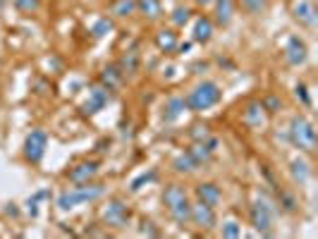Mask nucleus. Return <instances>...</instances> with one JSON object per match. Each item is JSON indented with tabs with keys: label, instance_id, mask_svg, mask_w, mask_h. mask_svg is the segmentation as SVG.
I'll list each match as a JSON object with an SVG mask.
<instances>
[{
	"label": "nucleus",
	"instance_id": "nucleus-16",
	"mask_svg": "<svg viewBox=\"0 0 318 239\" xmlns=\"http://www.w3.org/2000/svg\"><path fill=\"white\" fill-rule=\"evenodd\" d=\"M263 105H261V101H254L246 105L244 110V125H249V127H261L263 125Z\"/></svg>",
	"mask_w": 318,
	"mask_h": 239
},
{
	"label": "nucleus",
	"instance_id": "nucleus-36",
	"mask_svg": "<svg viewBox=\"0 0 318 239\" xmlns=\"http://www.w3.org/2000/svg\"><path fill=\"white\" fill-rule=\"evenodd\" d=\"M297 96L304 101V105H311V98H309V93H306V86L304 84H297Z\"/></svg>",
	"mask_w": 318,
	"mask_h": 239
},
{
	"label": "nucleus",
	"instance_id": "nucleus-15",
	"mask_svg": "<svg viewBox=\"0 0 318 239\" xmlns=\"http://www.w3.org/2000/svg\"><path fill=\"white\" fill-rule=\"evenodd\" d=\"M122 79H125V74H122V70H120L118 65H110V67H105V70L100 72V84L108 86L110 91L118 89L120 84H122Z\"/></svg>",
	"mask_w": 318,
	"mask_h": 239
},
{
	"label": "nucleus",
	"instance_id": "nucleus-22",
	"mask_svg": "<svg viewBox=\"0 0 318 239\" xmlns=\"http://www.w3.org/2000/svg\"><path fill=\"white\" fill-rule=\"evenodd\" d=\"M173 167L177 170V172H194V170H199L201 165L189 156V151H187V153H180V156L175 158Z\"/></svg>",
	"mask_w": 318,
	"mask_h": 239
},
{
	"label": "nucleus",
	"instance_id": "nucleus-8",
	"mask_svg": "<svg viewBox=\"0 0 318 239\" xmlns=\"http://www.w3.org/2000/svg\"><path fill=\"white\" fill-rule=\"evenodd\" d=\"M110 98H113V93H110L108 86H103V84L93 86L89 91V101L84 103V112H86V115H96L98 110H103V108L108 105Z\"/></svg>",
	"mask_w": 318,
	"mask_h": 239
},
{
	"label": "nucleus",
	"instance_id": "nucleus-14",
	"mask_svg": "<svg viewBox=\"0 0 318 239\" xmlns=\"http://www.w3.org/2000/svg\"><path fill=\"white\" fill-rule=\"evenodd\" d=\"M216 3V22L220 27H227L235 17V3L232 0H213Z\"/></svg>",
	"mask_w": 318,
	"mask_h": 239
},
{
	"label": "nucleus",
	"instance_id": "nucleus-12",
	"mask_svg": "<svg viewBox=\"0 0 318 239\" xmlns=\"http://www.w3.org/2000/svg\"><path fill=\"white\" fill-rule=\"evenodd\" d=\"M196 196H199V201L203 203H208V206H218L220 199H223V192H220V187L218 184H213V182H203L196 187Z\"/></svg>",
	"mask_w": 318,
	"mask_h": 239
},
{
	"label": "nucleus",
	"instance_id": "nucleus-30",
	"mask_svg": "<svg viewBox=\"0 0 318 239\" xmlns=\"http://www.w3.org/2000/svg\"><path fill=\"white\" fill-rule=\"evenodd\" d=\"M110 29H113V24H110V19H98L96 24H93V36H105Z\"/></svg>",
	"mask_w": 318,
	"mask_h": 239
},
{
	"label": "nucleus",
	"instance_id": "nucleus-9",
	"mask_svg": "<svg viewBox=\"0 0 318 239\" xmlns=\"http://www.w3.org/2000/svg\"><path fill=\"white\" fill-rule=\"evenodd\" d=\"M194 225H199V227H203V230H213L216 227V213H213V206H208V203H194L191 206V218H189Z\"/></svg>",
	"mask_w": 318,
	"mask_h": 239
},
{
	"label": "nucleus",
	"instance_id": "nucleus-18",
	"mask_svg": "<svg viewBox=\"0 0 318 239\" xmlns=\"http://www.w3.org/2000/svg\"><path fill=\"white\" fill-rule=\"evenodd\" d=\"M210 36H213V22L208 17H199L194 24V38L206 43V41H210Z\"/></svg>",
	"mask_w": 318,
	"mask_h": 239
},
{
	"label": "nucleus",
	"instance_id": "nucleus-24",
	"mask_svg": "<svg viewBox=\"0 0 318 239\" xmlns=\"http://www.w3.org/2000/svg\"><path fill=\"white\" fill-rule=\"evenodd\" d=\"M120 70H122V74H134L136 70H139V53L136 50H129V53H125V57L120 60V65H118Z\"/></svg>",
	"mask_w": 318,
	"mask_h": 239
},
{
	"label": "nucleus",
	"instance_id": "nucleus-11",
	"mask_svg": "<svg viewBox=\"0 0 318 239\" xmlns=\"http://www.w3.org/2000/svg\"><path fill=\"white\" fill-rule=\"evenodd\" d=\"M294 19L299 22L301 27H309V29L316 27L318 15H316L313 3H309V0H299V5H294Z\"/></svg>",
	"mask_w": 318,
	"mask_h": 239
},
{
	"label": "nucleus",
	"instance_id": "nucleus-23",
	"mask_svg": "<svg viewBox=\"0 0 318 239\" xmlns=\"http://www.w3.org/2000/svg\"><path fill=\"white\" fill-rule=\"evenodd\" d=\"M136 10H141L148 19L161 17V0H136Z\"/></svg>",
	"mask_w": 318,
	"mask_h": 239
},
{
	"label": "nucleus",
	"instance_id": "nucleus-32",
	"mask_svg": "<svg viewBox=\"0 0 318 239\" xmlns=\"http://www.w3.org/2000/svg\"><path fill=\"white\" fill-rule=\"evenodd\" d=\"M151 180H155V170H151V172H148V175H141V177H136L134 182H132V192H139V189H141V184L151 182Z\"/></svg>",
	"mask_w": 318,
	"mask_h": 239
},
{
	"label": "nucleus",
	"instance_id": "nucleus-10",
	"mask_svg": "<svg viewBox=\"0 0 318 239\" xmlns=\"http://www.w3.org/2000/svg\"><path fill=\"white\" fill-rule=\"evenodd\" d=\"M306 43L301 41L299 36H290L287 38V46H285V57L290 65H301L306 60Z\"/></svg>",
	"mask_w": 318,
	"mask_h": 239
},
{
	"label": "nucleus",
	"instance_id": "nucleus-38",
	"mask_svg": "<svg viewBox=\"0 0 318 239\" xmlns=\"http://www.w3.org/2000/svg\"><path fill=\"white\" fill-rule=\"evenodd\" d=\"M196 3H199V5H203V8H206V5H210L213 0H196Z\"/></svg>",
	"mask_w": 318,
	"mask_h": 239
},
{
	"label": "nucleus",
	"instance_id": "nucleus-26",
	"mask_svg": "<svg viewBox=\"0 0 318 239\" xmlns=\"http://www.w3.org/2000/svg\"><path fill=\"white\" fill-rule=\"evenodd\" d=\"M242 8H244L249 15H263L266 0H242Z\"/></svg>",
	"mask_w": 318,
	"mask_h": 239
},
{
	"label": "nucleus",
	"instance_id": "nucleus-25",
	"mask_svg": "<svg viewBox=\"0 0 318 239\" xmlns=\"http://www.w3.org/2000/svg\"><path fill=\"white\" fill-rule=\"evenodd\" d=\"M134 12H136V0H118L113 5V15H118V17H129Z\"/></svg>",
	"mask_w": 318,
	"mask_h": 239
},
{
	"label": "nucleus",
	"instance_id": "nucleus-19",
	"mask_svg": "<svg viewBox=\"0 0 318 239\" xmlns=\"http://www.w3.org/2000/svg\"><path fill=\"white\" fill-rule=\"evenodd\" d=\"M189 156L199 163V165H206L210 160V156H213V151L208 148V144L206 141H194V146L189 148Z\"/></svg>",
	"mask_w": 318,
	"mask_h": 239
},
{
	"label": "nucleus",
	"instance_id": "nucleus-5",
	"mask_svg": "<svg viewBox=\"0 0 318 239\" xmlns=\"http://www.w3.org/2000/svg\"><path fill=\"white\" fill-rule=\"evenodd\" d=\"M251 225H254L256 232H261V234H271L273 232V218H275V208H273L271 203L266 201V199H258V201L251 206Z\"/></svg>",
	"mask_w": 318,
	"mask_h": 239
},
{
	"label": "nucleus",
	"instance_id": "nucleus-33",
	"mask_svg": "<svg viewBox=\"0 0 318 239\" xmlns=\"http://www.w3.org/2000/svg\"><path fill=\"white\" fill-rule=\"evenodd\" d=\"M278 196H280L282 206H285V211H294V208H297V201H294V199H292L287 192H278Z\"/></svg>",
	"mask_w": 318,
	"mask_h": 239
},
{
	"label": "nucleus",
	"instance_id": "nucleus-29",
	"mask_svg": "<svg viewBox=\"0 0 318 239\" xmlns=\"http://www.w3.org/2000/svg\"><path fill=\"white\" fill-rule=\"evenodd\" d=\"M189 137L194 139V141H206V139L210 137V132H208V127H206V125H194V127H191V132H189Z\"/></svg>",
	"mask_w": 318,
	"mask_h": 239
},
{
	"label": "nucleus",
	"instance_id": "nucleus-13",
	"mask_svg": "<svg viewBox=\"0 0 318 239\" xmlns=\"http://www.w3.org/2000/svg\"><path fill=\"white\" fill-rule=\"evenodd\" d=\"M96 172H98V163H79V165H74L72 170H70V180H72L74 184H84L89 182L91 177H96Z\"/></svg>",
	"mask_w": 318,
	"mask_h": 239
},
{
	"label": "nucleus",
	"instance_id": "nucleus-28",
	"mask_svg": "<svg viewBox=\"0 0 318 239\" xmlns=\"http://www.w3.org/2000/svg\"><path fill=\"white\" fill-rule=\"evenodd\" d=\"M223 237H230V239L242 237V225L235 220H227L225 225H223Z\"/></svg>",
	"mask_w": 318,
	"mask_h": 239
},
{
	"label": "nucleus",
	"instance_id": "nucleus-34",
	"mask_svg": "<svg viewBox=\"0 0 318 239\" xmlns=\"http://www.w3.org/2000/svg\"><path fill=\"white\" fill-rule=\"evenodd\" d=\"M17 8L22 12H34L38 10V0H17Z\"/></svg>",
	"mask_w": 318,
	"mask_h": 239
},
{
	"label": "nucleus",
	"instance_id": "nucleus-21",
	"mask_svg": "<svg viewBox=\"0 0 318 239\" xmlns=\"http://www.w3.org/2000/svg\"><path fill=\"white\" fill-rule=\"evenodd\" d=\"M292 177H294V182H299L304 184L306 180L311 177V167L306 160H301V158H297V160H292Z\"/></svg>",
	"mask_w": 318,
	"mask_h": 239
},
{
	"label": "nucleus",
	"instance_id": "nucleus-2",
	"mask_svg": "<svg viewBox=\"0 0 318 239\" xmlns=\"http://www.w3.org/2000/svg\"><path fill=\"white\" fill-rule=\"evenodd\" d=\"M103 192H105L103 184L84 182V184H79V187L70 189V192L60 194V196H58V208H60V211H72V208H77L79 203H91V201H96V199H100Z\"/></svg>",
	"mask_w": 318,
	"mask_h": 239
},
{
	"label": "nucleus",
	"instance_id": "nucleus-31",
	"mask_svg": "<svg viewBox=\"0 0 318 239\" xmlns=\"http://www.w3.org/2000/svg\"><path fill=\"white\" fill-rule=\"evenodd\" d=\"M261 105H263L266 112H278V110H280V98H275V96H268L266 101H261Z\"/></svg>",
	"mask_w": 318,
	"mask_h": 239
},
{
	"label": "nucleus",
	"instance_id": "nucleus-17",
	"mask_svg": "<svg viewBox=\"0 0 318 239\" xmlns=\"http://www.w3.org/2000/svg\"><path fill=\"white\" fill-rule=\"evenodd\" d=\"M184 110H187V101H184V98H180V96H175V98H170V101L165 103L163 119H165V122H175V119L180 117Z\"/></svg>",
	"mask_w": 318,
	"mask_h": 239
},
{
	"label": "nucleus",
	"instance_id": "nucleus-35",
	"mask_svg": "<svg viewBox=\"0 0 318 239\" xmlns=\"http://www.w3.org/2000/svg\"><path fill=\"white\" fill-rule=\"evenodd\" d=\"M45 196H48L45 192H38L34 199H29V213H31V215H38V206H36V203L41 201V199H45Z\"/></svg>",
	"mask_w": 318,
	"mask_h": 239
},
{
	"label": "nucleus",
	"instance_id": "nucleus-27",
	"mask_svg": "<svg viewBox=\"0 0 318 239\" xmlns=\"http://www.w3.org/2000/svg\"><path fill=\"white\" fill-rule=\"evenodd\" d=\"M191 17V10L189 8H175L173 12V24L175 27H182V24H187Z\"/></svg>",
	"mask_w": 318,
	"mask_h": 239
},
{
	"label": "nucleus",
	"instance_id": "nucleus-6",
	"mask_svg": "<svg viewBox=\"0 0 318 239\" xmlns=\"http://www.w3.org/2000/svg\"><path fill=\"white\" fill-rule=\"evenodd\" d=\"M45 146H48V134L43 129H31V134L24 141V156L29 163H41L45 156Z\"/></svg>",
	"mask_w": 318,
	"mask_h": 239
},
{
	"label": "nucleus",
	"instance_id": "nucleus-37",
	"mask_svg": "<svg viewBox=\"0 0 318 239\" xmlns=\"http://www.w3.org/2000/svg\"><path fill=\"white\" fill-rule=\"evenodd\" d=\"M141 225H144V227H141V234H151V237H155V234H158V230H155V227H151L153 222H141Z\"/></svg>",
	"mask_w": 318,
	"mask_h": 239
},
{
	"label": "nucleus",
	"instance_id": "nucleus-7",
	"mask_svg": "<svg viewBox=\"0 0 318 239\" xmlns=\"http://www.w3.org/2000/svg\"><path fill=\"white\" fill-rule=\"evenodd\" d=\"M129 215H132L129 208L120 199H113L103 208V222H105V227H125L129 222Z\"/></svg>",
	"mask_w": 318,
	"mask_h": 239
},
{
	"label": "nucleus",
	"instance_id": "nucleus-4",
	"mask_svg": "<svg viewBox=\"0 0 318 239\" xmlns=\"http://www.w3.org/2000/svg\"><path fill=\"white\" fill-rule=\"evenodd\" d=\"M290 141L294 146L304 151V153H313L316 151V129L304 115L292 117L290 122Z\"/></svg>",
	"mask_w": 318,
	"mask_h": 239
},
{
	"label": "nucleus",
	"instance_id": "nucleus-3",
	"mask_svg": "<svg viewBox=\"0 0 318 239\" xmlns=\"http://www.w3.org/2000/svg\"><path fill=\"white\" fill-rule=\"evenodd\" d=\"M187 101V108L194 112H201V110H208L213 105H218L223 101V91L216 82H201L199 86H194L191 93L184 98Z\"/></svg>",
	"mask_w": 318,
	"mask_h": 239
},
{
	"label": "nucleus",
	"instance_id": "nucleus-20",
	"mask_svg": "<svg viewBox=\"0 0 318 239\" xmlns=\"http://www.w3.org/2000/svg\"><path fill=\"white\" fill-rule=\"evenodd\" d=\"M155 46L161 48L163 53H170V50H175V48H177V34H175V31H170V29H168V31L163 29V31L155 36Z\"/></svg>",
	"mask_w": 318,
	"mask_h": 239
},
{
	"label": "nucleus",
	"instance_id": "nucleus-1",
	"mask_svg": "<svg viewBox=\"0 0 318 239\" xmlns=\"http://www.w3.org/2000/svg\"><path fill=\"white\" fill-rule=\"evenodd\" d=\"M163 203L168 206V213L173 215L177 225H187L191 218V203L187 199V192L180 184H168L163 192Z\"/></svg>",
	"mask_w": 318,
	"mask_h": 239
}]
</instances>
